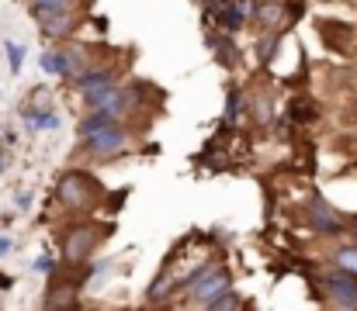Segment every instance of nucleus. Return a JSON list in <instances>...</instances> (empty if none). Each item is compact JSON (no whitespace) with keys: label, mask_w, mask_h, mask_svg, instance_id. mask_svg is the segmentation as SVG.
I'll use <instances>...</instances> for the list:
<instances>
[{"label":"nucleus","mask_w":357,"mask_h":311,"mask_svg":"<svg viewBox=\"0 0 357 311\" xmlns=\"http://www.w3.org/2000/svg\"><path fill=\"white\" fill-rule=\"evenodd\" d=\"M31 10H35V17H38L42 31H45V35H52V38L66 35V31L73 28V21H77V14H73V7H70V3H56V7H31Z\"/></svg>","instance_id":"obj_4"},{"label":"nucleus","mask_w":357,"mask_h":311,"mask_svg":"<svg viewBox=\"0 0 357 311\" xmlns=\"http://www.w3.org/2000/svg\"><path fill=\"white\" fill-rule=\"evenodd\" d=\"M236 107H239V94L233 90V94H229V104H226V125L236 121Z\"/></svg>","instance_id":"obj_17"},{"label":"nucleus","mask_w":357,"mask_h":311,"mask_svg":"<svg viewBox=\"0 0 357 311\" xmlns=\"http://www.w3.org/2000/svg\"><path fill=\"white\" fill-rule=\"evenodd\" d=\"M212 45H215V49H219V59H222V63H226V66H229V63H233V49H229V45H226V38H212Z\"/></svg>","instance_id":"obj_15"},{"label":"nucleus","mask_w":357,"mask_h":311,"mask_svg":"<svg viewBox=\"0 0 357 311\" xmlns=\"http://www.w3.org/2000/svg\"><path fill=\"white\" fill-rule=\"evenodd\" d=\"M56 3H70V0H31V7H56Z\"/></svg>","instance_id":"obj_20"},{"label":"nucleus","mask_w":357,"mask_h":311,"mask_svg":"<svg viewBox=\"0 0 357 311\" xmlns=\"http://www.w3.org/2000/svg\"><path fill=\"white\" fill-rule=\"evenodd\" d=\"M59 201H63V205H70V207L87 211V207L94 205L91 177H84V173H66V177L59 180Z\"/></svg>","instance_id":"obj_3"},{"label":"nucleus","mask_w":357,"mask_h":311,"mask_svg":"<svg viewBox=\"0 0 357 311\" xmlns=\"http://www.w3.org/2000/svg\"><path fill=\"white\" fill-rule=\"evenodd\" d=\"M215 10H219V21H222V24H226L229 31H236L239 24L246 21V14L239 10L236 3H215Z\"/></svg>","instance_id":"obj_12"},{"label":"nucleus","mask_w":357,"mask_h":311,"mask_svg":"<svg viewBox=\"0 0 357 311\" xmlns=\"http://www.w3.org/2000/svg\"><path fill=\"white\" fill-rule=\"evenodd\" d=\"M309 225H312L316 232H323V235H340V232H344V218L333 211L330 201H323V198H312V201H309Z\"/></svg>","instance_id":"obj_6"},{"label":"nucleus","mask_w":357,"mask_h":311,"mask_svg":"<svg viewBox=\"0 0 357 311\" xmlns=\"http://www.w3.org/2000/svg\"><path fill=\"white\" fill-rule=\"evenodd\" d=\"M260 21L264 24H278V7H260Z\"/></svg>","instance_id":"obj_19"},{"label":"nucleus","mask_w":357,"mask_h":311,"mask_svg":"<svg viewBox=\"0 0 357 311\" xmlns=\"http://www.w3.org/2000/svg\"><path fill=\"white\" fill-rule=\"evenodd\" d=\"M239 305H243V301H239L236 294H233V291H226V294H222V298H219L212 308H239Z\"/></svg>","instance_id":"obj_16"},{"label":"nucleus","mask_w":357,"mask_h":311,"mask_svg":"<svg viewBox=\"0 0 357 311\" xmlns=\"http://www.w3.org/2000/svg\"><path fill=\"white\" fill-rule=\"evenodd\" d=\"M351 114H354V118H357V104H354V107H351Z\"/></svg>","instance_id":"obj_22"},{"label":"nucleus","mask_w":357,"mask_h":311,"mask_svg":"<svg viewBox=\"0 0 357 311\" xmlns=\"http://www.w3.org/2000/svg\"><path fill=\"white\" fill-rule=\"evenodd\" d=\"M98 235H101V228L98 225H80V228H73L70 235H66V263H80L91 249H94V242H98Z\"/></svg>","instance_id":"obj_7"},{"label":"nucleus","mask_w":357,"mask_h":311,"mask_svg":"<svg viewBox=\"0 0 357 311\" xmlns=\"http://www.w3.org/2000/svg\"><path fill=\"white\" fill-rule=\"evenodd\" d=\"M84 142H87V152H91L94 159H101V156H115V152H121L125 142H128V135H125V128L112 125V128H101V131L87 135Z\"/></svg>","instance_id":"obj_5"},{"label":"nucleus","mask_w":357,"mask_h":311,"mask_svg":"<svg viewBox=\"0 0 357 311\" xmlns=\"http://www.w3.org/2000/svg\"><path fill=\"white\" fill-rule=\"evenodd\" d=\"M188 291H191V301H195V305L212 308L226 291H233V277H229V270H222V266H215V270L208 266V270H205Z\"/></svg>","instance_id":"obj_1"},{"label":"nucleus","mask_w":357,"mask_h":311,"mask_svg":"<svg viewBox=\"0 0 357 311\" xmlns=\"http://www.w3.org/2000/svg\"><path fill=\"white\" fill-rule=\"evenodd\" d=\"M35 270H38V273H52V270H56L52 256H38V260H35Z\"/></svg>","instance_id":"obj_18"},{"label":"nucleus","mask_w":357,"mask_h":311,"mask_svg":"<svg viewBox=\"0 0 357 311\" xmlns=\"http://www.w3.org/2000/svg\"><path fill=\"white\" fill-rule=\"evenodd\" d=\"M7 59H10V73H21V63H24V49L7 42Z\"/></svg>","instance_id":"obj_14"},{"label":"nucleus","mask_w":357,"mask_h":311,"mask_svg":"<svg viewBox=\"0 0 357 311\" xmlns=\"http://www.w3.org/2000/svg\"><path fill=\"white\" fill-rule=\"evenodd\" d=\"M112 125H119V118H115L112 111H105V107H94V114L80 125V135L87 138V135H94V131H101V128H112Z\"/></svg>","instance_id":"obj_9"},{"label":"nucleus","mask_w":357,"mask_h":311,"mask_svg":"<svg viewBox=\"0 0 357 311\" xmlns=\"http://www.w3.org/2000/svg\"><path fill=\"white\" fill-rule=\"evenodd\" d=\"M38 66H42L45 73H59V77L77 70V63H73V56H70V52H42Z\"/></svg>","instance_id":"obj_8"},{"label":"nucleus","mask_w":357,"mask_h":311,"mask_svg":"<svg viewBox=\"0 0 357 311\" xmlns=\"http://www.w3.org/2000/svg\"><path fill=\"white\" fill-rule=\"evenodd\" d=\"M337 266L347 270V273H357V246L354 249H340V253H337Z\"/></svg>","instance_id":"obj_13"},{"label":"nucleus","mask_w":357,"mask_h":311,"mask_svg":"<svg viewBox=\"0 0 357 311\" xmlns=\"http://www.w3.org/2000/svg\"><path fill=\"white\" fill-rule=\"evenodd\" d=\"M10 249H14V242H10V239H0V256H7Z\"/></svg>","instance_id":"obj_21"},{"label":"nucleus","mask_w":357,"mask_h":311,"mask_svg":"<svg viewBox=\"0 0 357 311\" xmlns=\"http://www.w3.org/2000/svg\"><path fill=\"white\" fill-rule=\"evenodd\" d=\"M323 287L337 308H357V273H347L337 266V270L323 273Z\"/></svg>","instance_id":"obj_2"},{"label":"nucleus","mask_w":357,"mask_h":311,"mask_svg":"<svg viewBox=\"0 0 357 311\" xmlns=\"http://www.w3.org/2000/svg\"><path fill=\"white\" fill-rule=\"evenodd\" d=\"M24 118L31 121V128H49V131H56L59 128V114L56 111H31V107H24Z\"/></svg>","instance_id":"obj_10"},{"label":"nucleus","mask_w":357,"mask_h":311,"mask_svg":"<svg viewBox=\"0 0 357 311\" xmlns=\"http://www.w3.org/2000/svg\"><path fill=\"white\" fill-rule=\"evenodd\" d=\"M108 83H115L108 70H91V73H80L77 77V87L80 90H94V87H108Z\"/></svg>","instance_id":"obj_11"}]
</instances>
